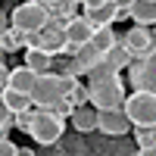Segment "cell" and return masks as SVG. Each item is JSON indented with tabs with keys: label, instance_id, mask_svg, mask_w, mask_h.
<instances>
[{
	"label": "cell",
	"instance_id": "1",
	"mask_svg": "<svg viewBox=\"0 0 156 156\" xmlns=\"http://www.w3.org/2000/svg\"><path fill=\"white\" fill-rule=\"evenodd\" d=\"M87 75H90L87 94L97 109H109V106H122L125 103V81H122L119 69H112L106 59H100Z\"/></svg>",
	"mask_w": 156,
	"mask_h": 156
},
{
	"label": "cell",
	"instance_id": "2",
	"mask_svg": "<svg viewBox=\"0 0 156 156\" xmlns=\"http://www.w3.org/2000/svg\"><path fill=\"white\" fill-rule=\"evenodd\" d=\"M75 84H78L75 75H69V72H41L34 87H31V103L41 109H50L62 97H69L75 90Z\"/></svg>",
	"mask_w": 156,
	"mask_h": 156
},
{
	"label": "cell",
	"instance_id": "3",
	"mask_svg": "<svg viewBox=\"0 0 156 156\" xmlns=\"http://www.w3.org/2000/svg\"><path fill=\"white\" fill-rule=\"evenodd\" d=\"M62 131H66V119H62L59 112H53V109H41L37 106L34 119H31V128H28V134H31L34 144L50 147V144H56V140L62 137Z\"/></svg>",
	"mask_w": 156,
	"mask_h": 156
},
{
	"label": "cell",
	"instance_id": "4",
	"mask_svg": "<svg viewBox=\"0 0 156 156\" xmlns=\"http://www.w3.org/2000/svg\"><path fill=\"white\" fill-rule=\"evenodd\" d=\"M122 109L128 115V122L137 125H156V94L144 87H134V94H125Z\"/></svg>",
	"mask_w": 156,
	"mask_h": 156
},
{
	"label": "cell",
	"instance_id": "5",
	"mask_svg": "<svg viewBox=\"0 0 156 156\" xmlns=\"http://www.w3.org/2000/svg\"><path fill=\"white\" fill-rule=\"evenodd\" d=\"M9 22H12V28H19L25 34L28 31H41L50 22V9L41 3V0H25V3H19L9 12Z\"/></svg>",
	"mask_w": 156,
	"mask_h": 156
},
{
	"label": "cell",
	"instance_id": "6",
	"mask_svg": "<svg viewBox=\"0 0 156 156\" xmlns=\"http://www.w3.org/2000/svg\"><path fill=\"white\" fill-rule=\"evenodd\" d=\"M122 44H125L128 53L137 56V59H147L150 53H156V34L147 28V25H134V28H128L125 37H122Z\"/></svg>",
	"mask_w": 156,
	"mask_h": 156
},
{
	"label": "cell",
	"instance_id": "7",
	"mask_svg": "<svg viewBox=\"0 0 156 156\" xmlns=\"http://www.w3.org/2000/svg\"><path fill=\"white\" fill-rule=\"evenodd\" d=\"M62 31H66V53H75L78 47L90 44V34H94V25H90L87 16H75L66 19V25H62Z\"/></svg>",
	"mask_w": 156,
	"mask_h": 156
},
{
	"label": "cell",
	"instance_id": "8",
	"mask_svg": "<svg viewBox=\"0 0 156 156\" xmlns=\"http://www.w3.org/2000/svg\"><path fill=\"white\" fill-rule=\"evenodd\" d=\"M97 128L109 137H122L131 131V122L122 106H109V109H97Z\"/></svg>",
	"mask_w": 156,
	"mask_h": 156
},
{
	"label": "cell",
	"instance_id": "9",
	"mask_svg": "<svg viewBox=\"0 0 156 156\" xmlns=\"http://www.w3.org/2000/svg\"><path fill=\"white\" fill-rule=\"evenodd\" d=\"M128 81H131V87H144L156 94V53H150L147 59L128 62Z\"/></svg>",
	"mask_w": 156,
	"mask_h": 156
},
{
	"label": "cell",
	"instance_id": "10",
	"mask_svg": "<svg viewBox=\"0 0 156 156\" xmlns=\"http://www.w3.org/2000/svg\"><path fill=\"white\" fill-rule=\"evenodd\" d=\"M62 25L66 22H47L44 28H41V47L47 50V53H53V56H59V53H66V31H62Z\"/></svg>",
	"mask_w": 156,
	"mask_h": 156
},
{
	"label": "cell",
	"instance_id": "11",
	"mask_svg": "<svg viewBox=\"0 0 156 156\" xmlns=\"http://www.w3.org/2000/svg\"><path fill=\"white\" fill-rule=\"evenodd\" d=\"M128 16H131L134 25H147V28H153V25H156V0H131Z\"/></svg>",
	"mask_w": 156,
	"mask_h": 156
},
{
	"label": "cell",
	"instance_id": "12",
	"mask_svg": "<svg viewBox=\"0 0 156 156\" xmlns=\"http://www.w3.org/2000/svg\"><path fill=\"white\" fill-rule=\"evenodd\" d=\"M53 53H47L44 47H25V66L34 69L37 75L41 72H53Z\"/></svg>",
	"mask_w": 156,
	"mask_h": 156
},
{
	"label": "cell",
	"instance_id": "13",
	"mask_svg": "<svg viewBox=\"0 0 156 156\" xmlns=\"http://www.w3.org/2000/svg\"><path fill=\"white\" fill-rule=\"evenodd\" d=\"M84 16L90 19L94 28H100V25H112L115 19H119V6H115V0H106V3H100L94 9H84Z\"/></svg>",
	"mask_w": 156,
	"mask_h": 156
},
{
	"label": "cell",
	"instance_id": "14",
	"mask_svg": "<svg viewBox=\"0 0 156 156\" xmlns=\"http://www.w3.org/2000/svg\"><path fill=\"white\" fill-rule=\"evenodd\" d=\"M69 119H72V125H75V131H84V134H87V131H94V128H97V106H94V103H90V106L81 103V106L72 109Z\"/></svg>",
	"mask_w": 156,
	"mask_h": 156
},
{
	"label": "cell",
	"instance_id": "15",
	"mask_svg": "<svg viewBox=\"0 0 156 156\" xmlns=\"http://www.w3.org/2000/svg\"><path fill=\"white\" fill-rule=\"evenodd\" d=\"M34 81H37V72L34 69H28L22 62V66H16V69H9V87H16V90H25V94H31V87H34Z\"/></svg>",
	"mask_w": 156,
	"mask_h": 156
},
{
	"label": "cell",
	"instance_id": "16",
	"mask_svg": "<svg viewBox=\"0 0 156 156\" xmlns=\"http://www.w3.org/2000/svg\"><path fill=\"white\" fill-rule=\"evenodd\" d=\"M0 97H3V103H6V109L16 115V112H22V109H31L34 103H31V94H25V90H16V87H3L0 90Z\"/></svg>",
	"mask_w": 156,
	"mask_h": 156
},
{
	"label": "cell",
	"instance_id": "17",
	"mask_svg": "<svg viewBox=\"0 0 156 156\" xmlns=\"http://www.w3.org/2000/svg\"><path fill=\"white\" fill-rule=\"evenodd\" d=\"M103 59H106L112 69H119V72H122V69H128V62H131V53L125 50V44H122V41H115V44L106 50V53H103Z\"/></svg>",
	"mask_w": 156,
	"mask_h": 156
},
{
	"label": "cell",
	"instance_id": "18",
	"mask_svg": "<svg viewBox=\"0 0 156 156\" xmlns=\"http://www.w3.org/2000/svg\"><path fill=\"white\" fill-rule=\"evenodd\" d=\"M115 41H119V37H115L112 25H100V28H94V34H90V47H97L100 53H106Z\"/></svg>",
	"mask_w": 156,
	"mask_h": 156
},
{
	"label": "cell",
	"instance_id": "19",
	"mask_svg": "<svg viewBox=\"0 0 156 156\" xmlns=\"http://www.w3.org/2000/svg\"><path fill=\"white\" fill-rule=\"evenodd\" d=\"M0 44H3V53H16L19 47H25V31H19V28H3L0 31Z\"/></svg>",
	"mask_w": 156,
	"mask_h": 156
},
{
	"label": "cell",
	"instance_id": "20",
	"mask_svg": "<svg viewBox=\"0 0 156 156\" xmlns=\"http://www.w3.org/2000/svg\"><path fill=\"white\" fill-rule=\"evenodd\" d=\"M134 137H137V150H140V153H147V150L156 144V125H137Z\"/></svg>",
	"mask_w": 156,
	"mask_h": 156
},
{
	"label": "cell",
	"instance_id": "21",
	"mask_svg": "<svg viewBox=\"0 0 156 156\" xmlns=\"http://www.w3.org/2000/svg\"><path fill=\"white\" fill-rule=\"evenodd\" d=\"M31 119H34V112H31V109H22V112H16V122H12V125H16L19 131H25V134H28Z\"/></svg>",
	"mask_w": 156,
	"mask_h": 156
},
{
	"label": "cell",
	"instance_id": "22",
	"mask_svg": "<svg viewBox=\"0 0 156 156\" xmlns=\"http://www.w3.org/2000/svg\"><path fill=\"white\" fill-rule=\"evenodd\" d=\"M69 100L75 103V106H81V103H90V94H87V87H81V84H75V90L69 94Z\"/></svg>",
	"mask_w": 156,
	"mask_h": 156
},
{
	"label": "cell",
	"instance_id": "23",
	"mask_svg": "<svg viewBox=\"0 0 156 156\" xmlns=\"http://www.w3.org/2000/svg\"><path fill=\"white\" fill-rule=\"evenodd\" d=\"M0 156H19V147L12 144L9 137H3V134H0Z\"/></svg>",
	"mask_w": 156,
	"mask_h": 156
},
{
	"label": "cell",
	"instance_id": "24",
	"mask_svg": "<svg viewBox=\"0 0 156 156\" xmlns=\"http://www.w3.org/2000/svg\"><path fill=\"white\" fill-rule=\"evenodd\" d=\"M9 115H12V112L6 109V103H3V97H0V134H3L6 128L12 125V122H9Z\"/></svg>",
	"mask_w": 156,
	"mask_h": 156
},
{
	"label": "cell",
	"instance_id": "25",
	"mask_svg": "<svg viewBox=\"0 0 156 156\" xmlns=\"http://www.w3.org/2000/svg\"><path fill=\"white\" fill-rule=\"evenodd\" d=\"M6 81H9V69L3 66V59H0V90L6 87Z\"/></svg>",
	"mask_w": 156,
	"mask_h": 156
},
{
	"label": "cell",
	"instance_id": "26",
	"mask_svg": "<svg viewBox=\"0 0 156 156\" xmlns=\"http://www.w3.org/2000/svg\"><path fill=\"white\" fill-rule=\"evenodd\" d=\"M6 28V16H3V12H0V31H3Z\"/></svg>",
	"mask_w": 156,
	"mask_h": 156
},
{
	"label": "cell",
	"instance_id": "27",
	"mask_svg": "<svg viewBox=\"0 0 156 156\" xmlns=\"http://www.w3.org/2000/svg\"><path fill=\"white\" fill-rule=\"evenodd\" d=\"M41 3H44V6L50 9V6H53V3H59V0H41Z\"/></svg>",
	"mask_w": 156,
	"mask_h": 156
},
{
	"label": "cell",
	"instance_id": "28",
	"mask_svg": "<svg viewBox=\"0 0 156 156\" xmlns=\"http://www.w3.org/2000/svg\"><path fill=\"white\" fill-rule=\"evenodd\" d=\"M0 59H3V44H0Z\"/></svg>",
	"mask_w": 156,
	"mask_h": 156
},
{
	"label": "cell",
	"instance_id": "29",
	"mask_svg": "<svg viewBox=\"0 0 156 156\" xmlns=\"http://www.w3.org/2000/svg\"><path fill=\"white\" fill-rule=\"evenodd\" d=\"M153 34H156V25H153Z\"/></svg>",
	"mask_w": 156,
	"mask_h": 156
}]
</instances>
